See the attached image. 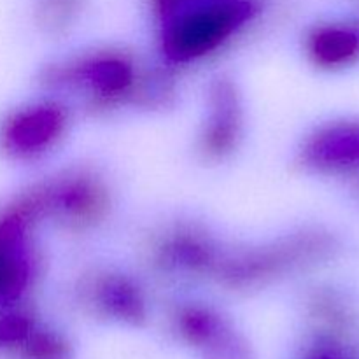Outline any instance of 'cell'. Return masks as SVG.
I'll use <instances>...</instances> for the list:
<instances>
[{
	"mask_svg": "<svg viewBox=\"0 0 359 359\" xmlns=\"http://www.w3.org/2000/svg\"><path fill=\"white\" fill-rule=\"evenodd\" d=\"M323 359H335V358H323Z\"/></svg>",
	"mask_w": 359,
	"mask_h": 359,
	"instance_id": "5",
	"label": "cell"
},
{
	"mask_svg": "<svg viewBox=\"0 0 359 359\" xmlns=\"http://www.w3.org/2000/svg\"><path fill=\"white\" fill-rule=\"evenodd\" d=\"M20 266L14 256L0 245V298L11 297L20 287Z\"/></svg>",
	"mask_w": 359,
	"mask_h": 359,
	"instance_id": "4",
	"label": "cell"
},
{
	"mask_svg": "<svg viewBox=\"0 0 359 359\" xmlns=\"http://www.w3.org/2000/svg\"><path fill=\"white\" fill-rule=\"evenodd\" d=\"M237 13L238 11L235 7L223 6L195 14L177 28L174 35L175 46L188 55L209 48L214 42L219 41V37L228 34Z\"/></svg>",
	"mask_w": 359,
	"mask_h": 359,
	"instance_id": "1",
	"label": "cell"
},
{
	"mask_svg": "<svg viewBox=\"0 0 359 359\" xmlns=\"http://www.w3.org/2000/svg\"><path fill=\"white\" fill-rule=\"evenodd\" d=\"M316 153L330 167H359V125L333 130L323 137Z\"/></svg>",
	"mask_w": 359,
	"mask_h": 359,
	"instance_id": "2",
	"label": "cell"
},
{
	"mask_svg": "<svg viewBox=\"0 0 359 359\" xmlns=\"http://www.w3.org/2000/svg\"><path fill=\"white\" fill-rule=\"evenodd\" d=\"M314 51L323 63H344L359 51V37L349 30H325L316 37Z\"/></svg>",
	"mask_w": 359,
	"mask_h": 359,
	"instance_id": "3",
	"label": "cell"
}]
</instances>
